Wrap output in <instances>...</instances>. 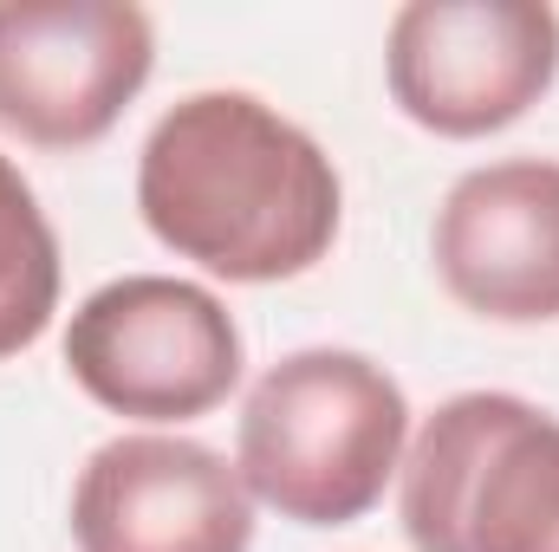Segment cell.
I'll return each instance as SVG.
<instances>
[{
    "mask_svg": "<svg viewBox=\"0 0 559 552\" xmlns=\"http://www.w3.org/2000/svg\"><path fill=\"white\" fill-rule=\"evenodd\" d=\"M143 228L235 286L312 274L345 215V189L312 131L254 92H195L156 118L138 156Z\"/></svg>",
    "mask_w": 559,
    "mask_h": 552,
    "instance_id": "1",
    "label": "cell"
},
{
    "mask_svg": "<svg viewBox=\"0 0 559 552\" xmlns=\"http://www.w3.org/2000/svg\"><path fill=\"white\" fill-rule=\"evenodd\" d=\"M411 404L404 384L365 351L312 345L261 371L241 404L235 468L261 507L293 527L365 520L404 468Z\"/></svg>",
    "mask_w": 559,
    "mask_h": 552,
    "instance_id": "2",
    "label": "cell"
},
{
    "mask_svg": "<svg viewBox=\"0 0 559 552\" xmlns=\"http://www.w3.org/2000/svg\"><path fill=\"white\" fill-rule=\"evenodd\" d=\"M397 475L417 552H559V416L514 391L449 397Z\"/></svg>",
    "mask_w": 559,
    "mask_h": 552,
    "instance_id": "3",
    "label": "cell"
},
{
    "mask_svg": "<svg viewBox=\"0 0 559 552\" xmlns=\"http://www.w3.org/2000/svg\"><path fill=\"white\" fill-rule=\"evenodd\" d=\"M66 371L111 416L195 422L241 384V332L235 312L195 279L124 274L72 312Z\"/></svg>",
    "mask_w": 559,
    "mask_h": 552,
    "instance_id": "4",
    "label": "cell"
},
{
    "mask_svg": "<svg viewBox=\"0 0 559 552\" xmlns=\"http://www.w3.org/2000/svg\"><path fill=\"white\" fill-rule=\"evenodd\" d=\"M384 79L429 137H495L554 92L559 13L540 0H411L391 13Z\"/></svg>",
    "mask_w": 559,
    "mask_h": 552,
    "instance_id": "5",
    "label": "cell"
},
{
    "mask_svg": "<svg viewBox=\"0 0 559 552\" xmlns=\"http://www.w3.org/2000/svg\"><path fill=\"white\" fill-rule=\"evenodd\" d=\"M156 72V26L131 0H0V131L39 149L111 137Z\"/></svg>",
    "mask_w": 559,
    "mask_h": 552,
    "instance_id": "6",
    "label": "cell"
},
{
    "mask_svg": "<svg viewBox=\"0 0 559 552\" xmlns=\"http://www.w3.org/2000/svg\"><path fill=\"white\" fill-rule=\"evenodd\" d=\"M79 552H254V494L189 435H111L72 488Z\"/></svg>",
    "mask_w": 559,
    "mask_h": 552,
    "instance_id": "7",
    "label": "cell"
},
{
    "mask_svg": "<svg viewBox=\"0 0 559 552\" xmlns=\"http://www.w3.org/2000/svg\"><path fill=\"white\" fill-rule=\"evenodd\" d=\"M436 279L495 325L559 319V163L508 156L468 169L436 208Z\"/></svg>",
    "mask_w": 559,
    "mask_h": 552,
    "instance_id": "8",
    "label": "cell"
},
{
    "mask_svg": "<svg viewBox=\"0 0 559 552\" xmlns=\"http://www.w3.org/2000/svg\"><path fill=\"white\" fill-rule=\"evenodd\" d=\"M52 312H59V235L20 163L0 156V358L39 345Z\"/></svg>",
    "mask_w": 559,
    "mask_h": 552,
    "instance_id": "9",
    "label": "cell"
}]
</instances>
